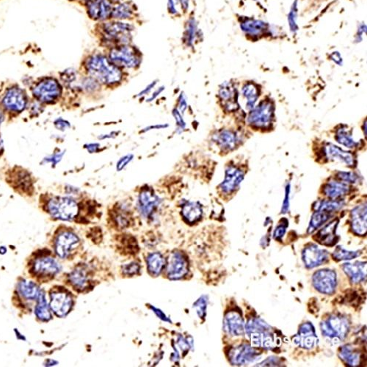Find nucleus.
Instances as JSON below:
<instances>
[{"instance_id":"nucleus-1","label":"nucleus","mask_w":367,"mask_h":367,"mask_svg":"<svg viewBox=\"0 0 367 367\" xmlns=\"http://www.w3.org/2000/svg\"><path fill=\"white\" fill-rule=\"evenodd\" d=\"M86 68L93 77L104 84H114L122 79L120 70L102 55L90 57L87 61Z\"/></svg>"},{"instance_id":"nucleus-2","label":"nucleus","mask_w":367,"mask_h":367,"mask_svg":"<svg viewBox=\"0 0 367 367\" xmlns=\"http://www.w3.org/2000/svg\"><path fill=\"white\" fill-rule=\"evenodd\" d=\"M245 330L252 345L267 350L276 347V339L272 332V327L261 319H250L245 325Z\"/></svg>"},{"instance_id":"nucleus-3","label":"nucleus","mask_w":367,"mask_h":367,"mask_svg":"<svg viewBox=\"0 0 367 367\" xmlns=\"http://www.w3.org/2000/svg\"><path fill=\"white\" fill-rule=\"evenodd\" d=\"M320 328L323 335L332 340H337L339 343L348 335L350 323L346 317L333 314L322 322Z\"/></svg>"},{"instance_id":"nucleus-4","label":"nucleus","mask_w":367,"mask_h":367,"mask_svg":"<svg viewBox=\"0 0 367 367\" xmlns=\"http://www.w3.org/2000/svg\"><path fill=\"white\" fill-rule=\"evenodd\" d=\"M48 210L57 219L71 221L78 214L79 207L77 203L71 198L56 197L49 201Z\"/></svg>"},{"instance_id":"nucleus-5","label":"nucleus","mask_w":367,"mask_h":367,"mask_svg":"<svg viewBox=\"0 0 367 367\" xmlns=\"http://www.w3.org/2000/svg\"><path fill=\"white\" fill-rule=\"evenodd\" d=\"M274 115L273 104L269 100H264L252 109L248 116L249 124L257 128H268L272 123Z\"/></svg>"},{"instance_id":"nucleus-6","label":"nucleus","mask_w":367,"mask_h":367,"mask_svg":"<svg viewBox=\"0 0 367 367\" xmlns=\"http://www.w3.org/2000/svg\"><path fill=\"white\" fill-rule=\"evenodd\" d=\"M111 62L117 66L135 68L140 63V56L134 48L122 46L114 48L110 53Z\"/></svg>"},{"instance_id":"nucleus-7","label":"nucleus","mask_w":367,"mask_h":367,"mask_svg":"<svg viewBox=\"0 0 367 367\" xmlns=\"http://www.w3.org/2000/svg\"><path fill=\"white\" fill-rule=\"evenodd\" d=\"M259 353L251 345L242 344L231 348L229 359L232 365H248L258 359Z\"/></svg>"},{"instance_id":"nucleus-8","label":"nucleus","mask_w":367,"mask_h":367,"mask_svg":"<svg viewBox=\"0 0 367 367\" xmlns=\"http://www.w3.org/2000/svg\"><path fill=\"white\" fill-rule=\"evenodd\" d=\"M104 36L111 42L126 43L131 40L133 27L125 23L113 22L105 24Z\"/></svg>"},{"instance_id":"nucleus-9","label":"nucleus","mask_w":367,"mask_h":367,"mask_svg":"<svg viewBox=\"0 0 367 367\" xmlns=\"http://www.w3.org/2000/svg\"><path fill=\"white\" fill-rule=\"evenodd\" d=\"M312 281L314 288L318 292L331 295L337 287V273L331 269H320L313 275Z\"/></svg>"},{"instance_id":"nucleus-10","label":"nucleus","mask_w":367,"mask_h":367,"mask_svg":"<svg viewBox=\"0 0 367 367\" xmlns=\"http://www.w3.org/2000/svg\"><path fill=\"white\" fill-rule=\"evenodd\" d=\"M293 342L300 348L310 350L318 344V337L316 335L314 325L305 323L300 325L298 332L293 338Z\"/></svg>"},{"instance_id":"nucleus-11","label":"nucleus","mask_w":367,"mask_h":367,"mask_svg":"<svg viewBox=\"0 0 367 367\" xmlns=\"http://www.w3.org/2000/svg\"><path fill=\"white\" fill-rule=\"evenodd\" d=\"M328 253L326 250L319 248L318 246L311 244L307 246L302 253V259L307 268L312 269L321 265L328 260Z\"/></svg>"},{"instance_id":"nucleus-12","label":"nucleus","mask_w":367,"mask_h":367,"mask_svg":"<svg viewBox=\"0 0 367 367\" xmlns=\"http://www.w3.org/2000/svg\"><path fill=\"white\" fill-rule=\"evenodd\" d=\"M60 266L54 258L43 256L37 258L32 267L34 275L43 278L52 277L58 273Z\"/></svg>"},{"instance_id":"nucleus-13","label":"nucleus","mask_w":367,"mask_h":367,"mask_svg":"<svg viewBox=\"0 0 367 367\" xmlns=\"http://www.w3.org/2000/svg\"><path fill=\"white\" fill-rule=\"evenodd\" d=\"M34 94L43 102H51L60 95V87L53 79H48L37 85Z\"/></svg>"},{"instance_id":"nucleus-14","label":"nucleus","mask_w":367,"mask_h":367,"mask_svg":"<svg viewBox=\"0 0 367 367\" xmlns=\"http://www.w3.org/2000/svg\"><path fill=\"white\" fill-rule=\"evenodd\" d=\"M72 306V300L69 294L63 291H57L51 294L50 307L58 317H64Z\"/></svg>"},{"instance_id":"nucleus-15","label":"nucleus","mask_w":367,"mask_h":367,"mask_svg":"<svg viewBox=\"0 0 367 367\" xmlns=\"http://www.w3.org/2000/svg\"><path fill=\"white\" fill-rule=\"evenodd\" d=\"M218 95L223 106L229 112L237 111L239 108L238 103V94L235 85L230 82H226L221 85Z\"/></svg>"},{"instance_id":"nucleus-16","label":"nucleus","mask_w":367,"mask_h":367,"mask_svg":"<svg viewBox=\"0 0 367 367\" xmlns=\"http://www.w3.org/2000/svg\"><path fill=\"white\" fill-rule=\"evenodd\" d=\"M78 243V238L74 234L63 232L57 237L55 241V252L60 258H66Z\"/></svg>"},{"instance_id":"nucleus-17","label":"nucleus","mask_w":367,"mask_h":367,"mask_svg":"<svg viewBox=\"0 0 367 367\" xmlns=\"http://www.w3.org/2000/svg\"><path fill=\"white\" fill-rule=\"evenodd\" d=\"M224 328L227 334L233 337L243 335L245 332V324L241 314L236 311L228 312L224 317Z\"/></svg>"},{"instance_id":"nucleus-18","label":"nucleus","mask_w":367,"mask_h":367,"mask_svg":"<svg viewBox=\"0 0 367 367\" xmlns=\"http://www.w3.org/2000/svg\"><path fill=\"white\" fill-rule=\"evenodd\" d=\"M244 179V173L236 167H228L226 170L225 179L220 184V188L224 193H232L239 187Z\"/></svg>"},{"instance_id":"nucleus-19","label":"nucleus","mask_w":367,"mask_h":367,"mask_svg":"<svg viewBox=\"0 0 367 367\" xmlns=\"http://www.w3.org/2000/svg\"><path fill=\"white\" fill-rule=\"evenodd\" d=\"M188 265L185 258L179 253H173L170 256L168 265V275L170 279L176 280L187 274Z\"/></svg>"},{"instance_id":"nucleus-20","label":"nucleus","mask_w":367,"mask_h":367,"mask_svg":"<svg viewBox=\"0 0 367 367\" xmlns=\"http://www.w3.org/2000/svg\"><path fill=\"white\" fill-rule=\"evenodd\" d=\"M88 13L94 20H105L111 15L112 8L108 0H86Z\"/></svg>"},{"instance_id":"nucleus-21","label":"nucleus","mask_w":367,"mask_h":367,"mask_svg":"<svg viewBox=\"0 0 367 367\" xmlns=\"http://www.w3.org/2000/svg\"><path fill=\"white\" fill-rule=\"evenodd\" d=\"M367 204L356 206L351 211V224L353 232L363 236L367 233Z\"/></svg>"},{"instance_id":"nucleus-22","label":"nucleus","mask_w":367,"mask_h":367,"mask_svg":"<svg viewBox=\"0 0 367 367\" xmlns=\"http://www.w3.org/2000/svg\"><path fill=\"white\" fill-rule=\"evenodd\" d=\"M159 198L150 190L141 192L138 198V207L143 216L148 217L154 212L159 204Z\"/></svg>"},{"instance_id":"nucleus-23","label":"nucleus","mask_w":367,"mask_h":367,"mask_svg":"<svg viewBox=\"0 0 367 367\" xmlns=\"http://www.w3.org/2000/svg\"><path fill=\"white\" fill-rule=\"evenodd\" d=\"M325 152L327 157L331 160H337L345 164L348 167L356 165V157L351 152L343 151L334 144L328 143L325 145Z\"/></svg>"},{"instance_id":"nucleus-24","label":"nucleus","mask_w":367,"mask_h":367,"mask_svg":"<svg viewBox=\"0 0 367 367\" xmlns=\"http://www.w3.org/2000/svg\"><path fill=\"white\" fill-rule=\"evenodd\" d=\"M338 224V219L334 220L329 224H327L323 229H320L316 235L315 238L317 241L323 245L329 246V247L334 246L339 239V237L336 234Z\"/></svg>"},{"instance_id":"nucleus-25","label":"nucleus","mask_w":367,"mask_h":367,"mask_svg":"<svg viewBox=\"0 0 367 367\" xmlns=\"http://www.w3.org/2000/svg\"><path fill=\"white\" fill-rule=\"evenodd\" d=\"M25 95L21 90L12 88L7 91L4 99V105L10 111H21L26 106Z\"/></svg>"},{"instance_id":"nucleus-26","label":"nucleus","mask_w":367,"mask_h":367,"mask_svg":"<svg viewBox=\"0 0 367 367\" xmlns=\"http://www.w3.org/2000/svg\"><path fill=\"white\" fill-rule=\"evenodd\" d=\"M344 272L351 281L354 283H360L365 281L367 278V263L356 261L345 263L342 266Z\"/></svg>"},{"instance_id":"nucleus-27","label":"nucleus","mask_w":367,"mask_h":367,"mask_svg":"<svg viewBox=\"0 0 367 367\" xmlns=\"http://www.w3.org/2000/svg\"><path fill=\"white\" fill-rule=\"evenodd\" d=\"M214 142H216L219 148L224 151H232L236 147L238 137L233 131L222 130L213 137Z\"/></svg>"},{"instance_id":"nucleus-28","label":"nucleus","mask_w":367,"mask_h":367,"mask_svg":"<svg viewBox=\"0 0 367 367\" xmlns=\"http://www.w3.org/2000/svg\"><path fill=\"white\" fill-rule=\"evenodd\" d=\"M351 187L345 182L331 181L324 186L323 193L331 199H337L348 194Z\"/></svg>"},{"instance_id":"nucleus-29","label":"nucleus","mask_w":367,"mask_h":367,"mask_svg":"<svg viewBox=\"0 0 367 367\" xmlns=\"http://www.w3.org/2000/svg\"><path fill=\"white\" fill-rule=\"evenodd\" d=\"M339 356L348 366L351 367L359 366L362 359L359 350L351 345L342 346L339 351Z\"/></svg>"},{"instance_id":"nucleus-30","label":"nucleus","mask_w":367,"mask_h":367,"mask_svg":"<svg viewBox=\"0 0 367 367\" xmlns=\"http://www.w3.org/2000/svg\"><path fill=\"white\" fill-rule=\"evenodd\" d=\"M18 292L23 298L27 300H38L41 291L35 283L22 281L18 286Z\"/></svg>"},{"instance_id":"nucleus-31","label":"nucleus","mask_w":367,"mask_h":367,"mask_svg":"<svg viewBox=\"0 0 367 367\" xmlns=\"http://www.w3.org/2000/svg\"><path fill=\"white\" fill-rule=\"evenodd\" d=\"M203 210L201 204L198 202H188L182 208V215L188 222L195 223L198 221L202 215Z\"/></svg>"},{"instance_id":"nucleus-32","label":"nucleus","mask_w":367,"mask_h":367,"mask_svg":"<svg viewBox=\"0 0 367 367\" xmlns=\"http://www.w3.org/2000/svg\"><path fill=\"white\" fill-rule=\"evenodd\" d=\"M243 97L247 99L246 107L247 109L252 110L255 108V103L259 97L258 88L253 83H247L243 87L242 89Z\"/></svg>"},{"instance_id":"nucleus-33","label":"nucleus","mask_w":367,"mask_h":367,"mask_svg":"<svg viewBox=\"0 0 367 367\" xmlns=\"http://www.w3.org/2000/svg\"><path fill=\"white\" fill-rule=\"evenodd\" d=\"M331 212L325 210H316L311 216L308 232L312 233L323 224H325L331 216Z\"/></svg>"},{"instance_id":"nucleus-34","label":"nucleus","mask_w":367,"mask_h":367,"mask_svg":"<svg viewBox=\"0 0 367 367\" xmlns=\"http://www.w3.org/2000/svg\"><path fill=\"white\" fill-rule=\"evenodd\" d=\"M335 139L337 142L347 148H355L358 145L357 142L353 140L351 131L345 127H342L337 130L336 132Z\"/></svg>"},{"instance_id":"nucleus-35","label":"nucleus","mask_w":367,"mask_h":367,"mask_svg":"<svg viewBox=\"0 0 367 367\" xmlns=\"http://www.w3.org/2000/svg\"><path fill=\"white\" fill-rule=\"evenodd\" d=\"M147 263L150 272L154 275H159L165 265V260L160 253H154L148 257Z\"/></svg>"},{"instance_id":"nucleus-36","label":"nucleus","mask_w":367,"mask_h":367,"mask_svg":"<svg viewBox=\"0 0 367 367\" xmlns=\"http://www.w3.org/2000/svg\"><path fill=\"white\" fill-rule=\"evenodd\" d=\"M133 13L134 8L129 3L126 2L115 7L111 12V15L116 19H126L132 16Z\"/></svg>"},{"instance_id":"nucleus-37","label":"nucleus","mask_w":367,"mask_h":367,"mask_svg":"<svg viewBox=\"0 0 367 367\" xmlns=\"http://www.w3.org/2000/svg\"><path fill=\"white\" fill-rule=\"evenodd\" d=\"M35 314L38 318L43 321H49L52 318V314H51L50 310L46 303V298L43 294L41 293L38 297V305L35 307Z\"/></svg>"},{"instance_id":"nucleus-38","label":"nucleus","mask_w":367,"mask_h":367,"mask_svg":"<svg viewBox=\"0 0 367 367\" xmlns=\"http://www.w3.org/2000/svg\"><path fill=\"white\" fill-rule=\"evenodd\" d=\"M343 201H337V200L331 199L328 201H320L316 203L314 209L316 210H325L333 213L337 211L339 209L343 207Z\"/></svg>"},{"instance_id":"nucleus-39","label":"nucleus","mask_w":367,"mask_h":367,"mask_svg":"<svg viewBox=\"0 0 367 367\" xmlns=\"http://www.w3.org/2000/svg\"><path fill=\"white\" fill-rule=\"evenodd\" d=\"M362 253L360 251H348L344 249L342 246H337L333 253L334 259L337 261H345V260H352L360 256Z\"/></svg>"},{"instance_id":"nucleus-40","label":"nucleus","mask_w":367,"mask_h":367,"mask_svg":"<svg viewBox=\"0 0 367 367\" xmlns=\"http://www.w3.org/2000/svg\"><path fill=\"white\" fill-rule=\"evenodd\" d=\"M70 281L75 287L83 288L84 287L87 283V276L85 271L83 269H76L71 272L70 276Z\"/></svg>"},{"instance_id":"nucleus-41","label":"nucleus","mask_w":367,"mask_h":367,"mask_svg":"<svg viewBox=\"0 0 367 367\" xmlns=\"http://www.w3.org/2000/svg\"><path fill=\"white\" fill-rule=\"evenodd\" d=\"M196 35V25L193 20H190L187 24L185 32H184V42L187 45H191L195 40Z\"/></svg>"},{"instance_id":"nucleus-42","label":"nucleus","mask_w":367,"mask_h":367,"mask_svg":"<svg viewBox=\"0 0 367 367\" xmlns=\"http://www.w3.org/2000/svg\"><path fill=\"white\" fill-rule=\"evenodd\" d=\"M337 178L345 183H356L359 180V176L352 172H339Z\"/></svg>"},{"instance_id":"nucleus-43","label":"nucleus","mask_w":367,"mask_h":367,"mask_svg":"<svg viewBox=\"0 0 367 367\" xmlns=\"http://www.w3.org/2000/svg\"><path fill=\"white\" fill-rule=\"evenodd\" d=\"M207 299L205 296L200 297L199 299L193 304V307L197 311L198 316L201 318H204L207 311Z\"/></svg>"},{"instance_id":"nucleus-44","label":"nucleus","mask_w":367,"mask_h":367,"mask_svg":"<svg viewBox=\"0 0 367 367\" xmlns=\"http://www.w3.org/2000/svg\"><path fill=\"white\" fill-rule=\"evenodd\" d=\"M244 25L243 26L244 30L248 31L252 33L261 32L265 28V24L264 23L258 22V21H247L246 24H244Z\"/></svg>"},{"instance_id":"nucleus-45","label":"nucleus","mask_w":367,"mask_h":367,"mask_svg":"<svg viewBox=\"0 0 367 367\" xmlns=\"http://www.w3.org/2000/svg\"><path fill=\"white\" fill-rule=\"evenodd\" d=\"M282 365V362L279 358L274 357V356H271L268 359H266L264 362L258 364L257 366L258 367H279Z\"/></svg>"},{"instance_id":"nucleus-46","label":"nucleus","mask_w":367,"mask_h":367,"mask_svg":"<svg viewBox=\"0 0 367 367\" xmlns=\"http://www.w3.org/2000/svg\"><path fill=\"white\" fill-rule=\"evenodd\" d=\"M133 158H134V156L132 154H128V155L121 158L119 162H117V165H116V169L118 171H121L123 168H126L128 164L132 161Z\"/></svg>"},{"instance_id":"nucleus-47","label":"nucleus","mask_w":367,"mask_h":367,"mask_svg":"<svg viewBox=\"0 0 367 367\" xmlns=\"http://www.w3.org/2000/svg\"><path fill=\"white\" fill-rule=\"evenodd\" d=\"M287 221H286L285 224H281L277 226L276 229H275V232H274V238H275V240H281V238H283V235H285V232H286V228H287Z\"/></svg>"},{"instance_id":"nucleus-48","label":"nucleus","mask_w":367,"mask_h":367,"mask_svg":"<svg viewBox=\"0 0 367 367\" xmlns=\"http://www.w3.org/2000/svg\"><path fill=\"white\" fill-rule=\"evenodd\" d=\"M140 269V267L137 264H130L123 267V271L127 275H134L137 273Z\"/></svg>"},{"instance_id":"nucleus-49","label":"nucleus","mask_w":367,"mask_h":367,"mask_svg":"<svg viewBox=\"0 0 367 367\" xmlns=\"http://www.w3.org/2000/svg\"><path fill=\"white\" fill-rule=\"evenodd\" d=\"M289 193H290V185L286 186V195H285V199L284 201H283V212H286L288 211V210H289Z\"/></svg>"},{"instance_id":"nucleus-50","label":"nucleus","mask_w":367,"mask_h":367,"mask_svg":"<svg viewBox=\"0 0 367 367\" xmlns=\"http://www.w3.org/2000/svg\"><path fill=\"white\" fill-rule=\"evenodd\" d=\"M173 115H174L175 119H176V122H177L178 126L184 128V126H185V123H184L183 119H182L180 113L178 111H174Z\"/></svg>"},{"instance_id":"nucleus-51","label":"nucleus","mask_w":367,"mask_h":367,"mask_svg":"<svg viewBox=\"0 0 367 367\" xmlns=\"http://www.w3.org/2000/svg\"><path fill=\"white\" fill-rule=\"evenodd\" d=\"M55 125H56L57 127L60 130H66V128H69V126H70V125L69 124V123H68V122H65V121L63 120V119L57 120V122H55Z\"/></svg>"},{"instance_id":"nucleus-52","label":"nucleus","mask_w":367,"mask_h":367,"mask_svg":"<svg viewBox=\"0 0 367 367\" xmlns=\"http://www.w3.org/2000/svg\"><path fill=\"white\" fill-rule=\"evenodd\" d=\"M151 309H152V310L155 312V314L159 317V318L162 319V320H164V321L165 322H170V320L166 317V315H165L162 311L159 310V309H156L155 307H151Z\"/></svg>"},{"instance_id":"nucleus-53","label":"nucleus","mask_w":367,"mask_h":367,"mask_svg":"<svg viewBox=\"0 0 367 367\" xmlns=\"http://www.w3.org/2000/svg\"><path fill=\"white\" fill-rule=\"evenodd\" d=\"M168 10L171 14H176L177 10H176V6H175L174 0H168Z\"/></svg>"},{"instance_id":"nucleus-54","label":"nucleus","mask_w":367,"mask_h":367,"mask_svg":"<svg viewBox=\"0 0 367 367\" xmlns=\"http://www.w3.org/2000/svg\"><path fill=\"white\" fill-rule=\"evenodd\" d=\"M99 147V144L91 143L88 144V147H86V148L90 153H96L98 151Z\"/></svg>"},{"instance_id":"nucleus-55","label":"nucleus","mask_w":367,"mask_h":367,"mask_svg":"<svg viewBox=\"0 0 367 367\" xmlns=\"http://www.w3.org/2000/svg\"><path fill=\"white\" fill-rule=\"evenodd\" d=\"M156 85V82H154V83H151V85H148V87H147L146 88H145V90H143V91H142V93H140V95H145V94H148V92H149L150 91H151V88H154V85Z\"/></svg>"},{"instance_id":"nucleus-56","label":"nucleus","mask_w":367,"mask_h":367,"mask_svg":"<svg viewBox=\"0 0 367 367\" xmlns=\"http://www.w3.org/2000/svg\"><path fill=\"white\" fill-rule=\"evenodd\" d=\"M179 107H180V109L182 111H184L187 108V103H186V101L184 100L183 97L180 100V106Z\"/></svg>"},{"instance_id":"nucleus-57","label":"nucleus","mask_w":367,"mask_h":367,"mask_svg":"<svg viewBox=\"0 0 367 367\" xmlns=\"http://www.w3.org/2000/svg\"><path fill=\"white\" fill-rule=\"evenodd\" d=\"M179 1H180L184 10H187L188 8L189 0H179Z\"/></svg>"},{"instance_id":"nucleus-58","label":"nucleus","mask_w":367,"mask_h":367,"mask_svg":"<svg viewBox=\"0 0 367 367\" xmlns=\"http://www.w3.org/2000/svg\"><path fill=\"white\" fill-rule=\"evenodd\" d=\"M2 147H3L2 141H1V138H0V151H1V148H2Z\"/></svg>"},{"instance_id":"nucleus-59","label":"nucleus","mask_w":367,"mask_h":367,"mask_svg":"<svg viewBox=\"0 0 367 367\" xmlns=\"http://www.w3.org/2000/svg\"><path fill=\"white\" fill-rule=\"evenodd\" d=\"M113 1H121V0H113Z\"/></svg>"}]
</instances>
